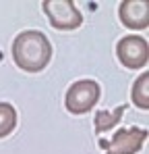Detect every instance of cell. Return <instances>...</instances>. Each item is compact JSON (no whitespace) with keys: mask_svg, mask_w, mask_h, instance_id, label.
<instances>
[{"mask_svg":"<svg viewBox=\"0 0 149 154\" xmlns=\"http://www.w3.org/2000/svg\"><path fill=\"white\" fill-rule=\"evenodd\" d=\"M13 58L19 69L27 73H37L52 58V44L42 31L27 29L13 42Z\"/></svg>","mask_w":149,"mask_h":154,"instance_id":"1","label":"cell"},{"mask_svg":"<svg viewBox=\"0 0 149 154\" xmlns=\"http://www.w3.org/2000/svg\"><path fill=\"white\" fill-rule=\"evenodd\" d=\"M98 100H99L98 81H93V79H81V81H74L73 85L69 88L66 98H64V104H66L69 112H73V115H83V112H87L89 108H93Z\"/></svg>","mask_w":149,"mask_h":154,"instance_id":"2","label":"cell"},{"mask_svg":"<svg viewBox=\"0 0 149 154\" xmlns=\"http://www.w3.org/2000/svg\"><path fill=\"white\" fill-rule=\"evenodd\" d=\"M44 13L56 29H77L83 17L73 0H44Z\"/></svg>","mask_w":149,"mask_h":154,"instance_id":"3","label":"cell"},{"mask_svg":"<svg viewBox=\"0 0 149 154\" xmlns=\"http://www.w3.org/2000/svg\"><path fill=\"white\" fill-rule=\"evenodd\" d=\"M147 137V129L126 127L116 131V135L110 142H99V146L106 154H137L143 148V142Z\"/></svg>","mask_w":149,"mask_h":154,"instance_id":"4","label":"cell"},{"mask_svg":"<svg viewBox=\"0 0 149 154\" xmlns=\"http://www.w3.org/2000/svg\"><path fill=\"white\" fill-rule=\"evenodd\" d=\"M118 58L126 69H143L149 60V46L145 38L126 35L118 42Z\"/></svg>","mask_w":149,"mask_h":154,"instance_id":"5","label":"cell"},{"mask_svg":"<svg viewBox=\"0 0 149 154\" xmlns=\"http://www.w3.org/2000/svg\"><path fill=\"white\" fill-rule=\"evenodd\" d=\"M120 19L130 29H147L149 4L145 0H124L120 4Z\"/></svg>","mask_w":149,"mask_h":154,"instance_id":"6","label":"cell"},{"mask_svg":"<svg viewBox=\"0 0 149 154\" xmlns=\"http://www.w3.org/2000/svg\"><path fill=\"white\" fill-rule=\"evenodd\" d=\"M124 108L126 106H116V108H112V110H98L95 112V131L98 133H104V131H108V129H112L114 125H118V121L122 119L124 115Z\"/></svg>","mask_w":149,"mask_h":154,"instance_id":"7","label":"cell"},{"mask_svg":"<svg viewBox=\"0 0 149 154\" xmlns=\"http://www.w3.org/2000/svg\"><path fill=\"white\" fill-rule=\"evenodd\" d=\"M130 98H133V102L137 104L139 108H143V110L149 108V73H143L135 81Z\"/></svg>","mask_w":149,"mask_h":154,"instance_id":"8","label":"cell"},{"mask_svg":"<svg viewBox=\"0 0 149 154\" xmlns=\"http://www.w3.org/2000/svg\"><path fill=\"white\" fill-rule=\"evenodd\" d=\"M17 125V110L8 102H0V137H6Z\"/></svg>","mask_w":149,"mask_h":154,"instance_id":"9","label":"cell"}]
</instances>
